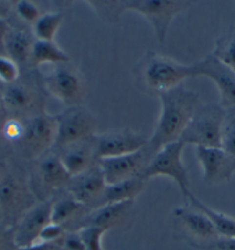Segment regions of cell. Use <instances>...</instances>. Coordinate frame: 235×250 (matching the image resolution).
I'll return each mask as SVG.
<instances>
[{
  "label": "cell",
  "instance_id": "6da1fadb",
  "mask_svg": "<svg viewBox=\"0 0 235 250\" xmlns=\"http://www.w3.org/2000/svg\"><path fill=\"white\" fill-rule=\"evenodd\" d=\"M160 113L152 136L149 140L150 148L157 152L166 144L180 140L192 114L198 106L199 95L179 85L158 96Z\"/></svg>",
  "mask_w": 235,
  "mask_h": 250
},
{
  "label": "cell",
  "instance_id": "7a4b0ae2",
  "mask_svg": "<svg viewBox=\"0 0 235 250\" xmlns=\"http://www.w3.org/2000/svg\"><path fill=\"white\" fill-rule=\"evenodd\" d=\"M136 84L151 95H162L181 85L188 78H194L192 65H182L169 57L148 51L134 68Z\"/></svg>",
  "mask_w": 235,
  "mask_h": 250
},
{
  "label": "cell",
  "instance_id": "3957f363",
  "mask_svg": "<svg viewBox=\"0 0 235 250\" xmlns=\"http://www.w3.org/2000/svg\"><path fill=\"white\" fill-rule=\"evenodd\" d=\"M225 115L226 110L220 104L199 103L179 141L196 148H221Z\"/></svg>",
  "mask_w": 235,
  "mask_h": 250
},
{
  "label": "cell",
  "instance_id": "277c9868",
  "mask_svg": "<svg viewBox=\"0 0 235 250\" xmlns=\"http://www.w3.org/2000/svg\"><path fill=\"white\" fill-rule=\"evenodd\" d=\"M46 95L41 74H34L27 80H20L2 89L4 107L25 120L34 115L44 113ZM17 117V118H18Z\"/></svg>",
  "mask_w": 235,
  "mask_h": 250
},
{
  "label": "cell",
  "instance_id": "5b68a950",
  "mask_svg": "<svg viewBox=\"0 0 235 250\" xmlns=\"http://www.w3.org/2000/svg\"><path fill=\"white\" fill-rule=\"evenodd\" d=\"M192 5L185 0H121L122 12L141 14L152 27L160 44L166 41L171 23L175 17Z\"/></svg>",
  "mask_w": 235,
  "mask_h": 250
},
{
  "label": "cell",
  "instance_id": "8992f818",
  "mask_svg": "<svg viewBox=\"0 0 235 250\" xmlns=\"http://www.w3.org/2000/svg\"><path fill=\"white\" fill-rule=\"evenodd\" d=\"M72 176L68 174L59 158V155L53 150L35 159V167L31 176V191L37 200H51V195L56 191L66 190Z\"/></svg>",
  "mask_w": 235,
  "mask_h": 250
},
{
  "label": "cell",
  "instance_id": "52a82bcc",
  "mask_svg": "<svg viewBox=\"0 0 235 250\" xmlns=\"http://www.w3.org/2000/svg\"><path fill=\"white\" fill-rule=\"evenodd\" d=\"M45 91L53 96L67 107L80 106L85 97V79L72 63L53 66L47 74L42 75Z\"/></svg>",
  "mask_w": 235,
  "mask_h": 250
},
{
  "label": "cell",
  "instance_id": "ba28073f",
  "mask_svg": "<svg viewBox=\"0 0 235 250\" xmlns=\"http://www.w3.org/2000/svg\"><path fill=\"white\" fill-rule=\"evenodd\" d=\"M183 148L185 144L180 141L164 146L156 152L149 165L144 168L138 178L147 182L156 176H167L178 185L182 195L187 198L191 194V190L188 174L182 162Z\"/></svg>",
  "mask_w": 235,
  "mask_h": 250
},
{
  "label": "cell",
  "instance_id": "9c48e42d",
  "mask_svg": "<svg viewBox=\"0 0 235 250\" xmlns=\"http://www.w3.org/2000/svg\"><path fill=\"white\" fill-rule=\"evenodd\" d=\"M54 119L57 121V137L53 151L95 135L97 120L95 115L82 105L67 107L61 113L54 115Z\"/></svg>",
  "mask_w": 235,
  "mask_h": 250
},
{
  "label": "cell",
  "instance_id": "30bf717a",
  "mask_svg": "<svg viewBox=\"0 0 235 250\" xmlns=\"http://www.w3.org/2000/svg\"><path fill=\"white\" fill-rule=\"evenodd\" d=\"M24 124V135L19 143L25 156L37 159L53 149L57 137V121L54 115L44 112L29 118Z\"/></svg>",
  "mask_w": 235,
  "mask_h": 250
},
{
  "label": "cell",
  "instance_id": "8fae6325",
  "mask_svg": "<svg viewBox=\"0 0 235 250\" xmlns=\"http://www.w3.org/2000/svg\"><path fill=\"white\" fill-rule=\"evenodd\" d=\"M156 152L148 143L144 148L129 155L98 159V166L104 175L106 185H113L140 176Z\"/></svg>",
  "mask_w": 235,
  "mask_h": 250
},
{
  "label": "cell",
  "instance_id": "7c38bea8",
  "mask_svg": "<svg viewBox=\"0 0 235 250\" xmlns=\"http://www.w3.org/2000/svg\"><path fill=\"white\" fill-rule=\"evenodd\" d=\"M192 74L194 78L204 76L214 83L220 96L219 104L225 110L235 107V70L210 53L192 63Z\"/></svg>",
  "mask_w": 235,
  "mask_h": 250
},
{
  "label": "cell",
  "instance_id": "4fadbf2b",
  "mask_svg": "<svg viewBox=\"0 0 235 250\" xmlns=\"http://www.w3.org/2000/svg\"><path fill=\"white\" fill-rule=\"evenodd\" d=\"M149 140L144 134L136 133L129 128L95 134L96 157L102 159L129 155L148 146Z\"/></svg>",
  "mask_w": 235,
  "mask_h": 250
},
{
  "label": "cell",
  "instance_id": "5bb4252c",
  "mask_svg": "<svg viewBox=\"0 0 235 250\" xmlns=\"http://www.w3.org/2000/svg\"><path fill=\"white\" fill-rule=\"evenodd\" d=\"M135 201L120 202V203L105 204L89 211L81 219L76 222L70 230H77L82 227L96 226L109 229H126L134 219Z\"/></svg>",
  "mask_w": 235,
  "mask_h": 250
},
{
  "label": "cell",
  "instance_id": "9a60e30c",
  "mask_svg": "<svg viewBox=\"0 0 235 250\" xmlns=\"http://www.w3.org/2000/svg\"><path fill=\"white\" fill-rule=\"evenodd\" d=\"M53 200L38 202L20 217L13 229V240L18 249L38 242L42 229L51 223Z\"/></svg>",
  "mask_w": 235,
  "mask_h": 250
},
{
  "label": "cell",
  "instance_id": "2e32d148",
  "mask_svg": "<svg viewBox=\"0 0 235 250\" xmlns=\"http://www.w3.org/2000/svg\"><path fill=\"white\" fill-rule=\"evenodd\" d=\"M105 188L106 182L104 175L97 162V164L88 171L72 178L66 190L79 203L85 205L86 209L91 211L101 207Z\"/></svg>",
  "mask_w": 235,
  "mask_h": 250
},
{
  "label": "cell",
  "instance_id": "e0dca14e",
  "mask_svg": "<svg viewBox=\"0 0 235 250\" xmlns=\"http://www.w3.org/2000/svg\"><path fill=\"white\" fill-rule=\"evenodd\" d=\"M203 169V180L209 186L226 184L235 173V159L221 148H196Z\"/></svg>",
  "mask_w": 235,
  "mask_h": 250
},
{
  "label": "cell",
  "instance_id": "ac0fdd59",
  "mask_svg": "<svg viewBox=\"0 0 235 250\" xmlns=\"http://www.w3.org/2000/svg\"><path fill=\"white\" fill-rule=\"evenodd\" d=\"M35 195L29 186L13 175L0 178V203L6 212L17 214L18 220L25 211L36 204Z\"/></svg>",
  "mask_w": 235,
  "mask_h": 250
},
{
  "label": "cell",
  "instance_id": "d6986e66",
  "mask_svg": "<svg viewBox=\"0 0 235 250\" xmlns=\"http://www.w3.org/2000/svg\"><path fill=\"white\" fill-rule=\"evenodd\" d=\"M173 216L183 232L194 239L191 242L203 243L219 238L211 220L202 211L195 209L194 207L176 208L173 210Z\"/></svg>",
  "mask_w": 235,
  "mask_h": 250
},
{
  "label": "cell",
  "instance_id": "ffe728a7",
  "mask_svg": "<svg viewBox=\"0 0 235 250\" xmlns=\"http://www.w3.org/2000/svg\"><path fill=\"white\" fill-rule=\"evenodd\" d=\"M68 174L74 176L88 171L97 164L95 135L56 151Z\"/></svg>",
  "mask_w": 235,
  "mask_h": 250
},
{
  "label": "cell",
  "instance_id": "44dd1931",
  "mask_svg": "<svg viewBox=\"0 0 235 250\" xmlns=\"http://www.w3.org/2000/svg\"><path fill=\"white\" fill-rule=\"evenodd\" d=\"M33 31L24 28L9 27L5 38V53L20 65H28L35 43Z\"/></svg>",
  "mask_w": 235,
  "mask_h": 250
},
{
  "label": "cell",
  "instance_id": "7402d4cb",
  "mask_svg": "<svg viewBox=\"0 0 235 250\" xmlns=\"http://www.w3.org/2000/svg\"><path fill=\"white\" fill-rule=\"evenodd\" d=\"M89 211L67 191L66 195L53 200L51 222L64 226L66 230H70L77 220L81 219Z\"/></svg>",
  "mask_w": 235,
  "mask_h": 250
},
{
  "label": "cell",
  "instance_id": "603a6c76",
  "mask_svg": "<svg viewBox=\"0 0 235 250\" xmlns=\"http://www.w3.org/2000/svg\"><path fill=\"white\" fill-rule=\"evenodd\" d=\"M70 57L65 51H63L56 43L49 41H35L33 51L28 66L33 69L40 68L43 65H60V63H69Z\"/></svg>",
  "mask_w": 235,
  "mask_h": 250
},
{
  "label": "cell",
  "instance_id": "cb8c5ba5",
  "mask_svg": "<svg viewBox=\"0 0 235 250\" xmlns=\"http://www.w3.org/2000/svg\"><path fill=\"white\" fill-rule=\"evenodd\" d=\"M144 189H146V181H143L138 176L118 182V184L106 185L101 207L105 204L135 201L143 193Z\"/></svg>",
  "mask_w": 235,
  "mask_h": 250
},
{
  "label": "cell",
  "instance_id": "d4e9b609",
  "mask_svg": "<svg viewBox=\"0 0 235 250\" xmlns=\"http://www.w3.org/2000/svg\"><path fill=\"white\" fill-rule=\"evenodd\" d=\"M187 200L191 202L192 207L202 211L211 220L219 236H221V238H235V218L211 209L210 207L203 203L192 193L187 196Z\"/></svg>",
  "mask_w": 235,
  "mask_h": 250
},
{
  "label": "cell",
  "instance_id": "484cf974",
  "mask_svg": "<svg viewBox=\"0 0 235 250\" xmlns=\"http://www.w3.org/2000/svg\"><path fill=\"white\" fill-rule=\"evenodd\" d=\"M64 21V13L45 12L33 24L31 31L35 40L53 42Z\"/></svg>",
  "mask_w": 235,
  "mask_h": 250
},
{
  "label": "cell",
  "instance_id": "4316f807",
  "mask_svg": "<svg viewBox=\"0 0 235 250\" xmlns=\"http://www.w3.org/2000/svg\"><path fill=\"white\" fill-rule=\"evenodd\" d=\"M212 54L221 62L235 70V28L215 41Z\"/></svg>",
  "mask_w": 235,
  "mask_h": 250
},
{
  "label": "cell",
  "instance_id": "83f0119b",
  "mask_svg": "<svg viewBox=\"0 0 235 250\" xmlns=\"http://www.w3.org/2000/svg\"><path fill=\"white\" fill-rule=\"evenodd\" d=\"M221 149L235 159V107L226 110L221 131Z\"/></svg>",
  "mask_w": 235,
  "mask_h": 250
},
{
  "label": "cell",
  "instance_id": "f1b7e54d",
  "mask_svg": "<svg viewBox=\"0 0 235 250\" xmlns=\"http://www.w3.org/2000/svg\"><path fill=\"white\" fill-rule=\"evenodd\" d=\"M85 243V250H104L103 249V236L107 230L101 227L86 226L77 229Z\"/></svg>",
  "mask_w": 235,
  "mask_h": 250
},
{
  "label": "cell",
  "instance_id": "f546056e",
  "mask_svg": "<svg viewBox=\"0 0 235 250\" xmlns=\"http://www.w3.org/2000/svg\"><path fill=\"white\" fill-rule=\"evenodd\" d=\"M14 11L15 14L18 15V18L20 19L21 21L31 25H33L35 22L38 20V18L42 15L38 6L36 4H34V2L28 1V0H20V1L15 2Z\"/></svg>",
  "mask_w": 235,
  "mask_h": 250
},
{
  "label": "cell",
  "instance_id": "4dcf8cb0",
  "mask_svg": "<svg viewBox=\"0 0 235 250\" xmlns=\"http://www.w3.org/2000/svg\"><path fill=\"white\" fill-rule=\"evenodd\" d=\"M20 78V67L7 56H0V82L11 84Z\"/></svg>",
  "mask_w": 235,
  "mask_h": 250
},
{
  "label": "cell",
  "instance_id": "1f68e13d",
  "mask_svg": "<svg viewBox=\"0 0 235 250\" xmlns=\"http://www.w3.org/2000/svg\"><path fill=\"white\" fill-rule=\"evenodd\" d=\"M25 124L20 118H11L6 120L4 126H2V135L9 142L19 143L24 135Z\"/></svg>",
  "mask_w": 235,
  "mask_h": 250
},
{
  "label": "cell",
  "instance_id": "d6a6232c",
  "mask_svg": "<svg viewBox=\"0 0 235 250\" xmlns=\"http://www.w3.org/2000/svg\"><path fill=\"white\" fill-rule=\"evenodd\" d=\"M65 227L51 222L42 229L40 238H38V242L49 243V245H57V243L61 240V238L65 235Z\"/></svg>",
  "mask_w": 235,
  "mask_h": 250
},
{
  "label": "cell",
  "instance_id": "836d02e7",
  "mask_svg": "<svg viewBox=\"0 0 235 250\" xmlns=\"http://www.w3.org/2000/svg\"><path fill=\"white\" fill-rule=\"evenodd\" d=\"M196 250H235V238H221L212 240L209 242L196 243L189 242Z\"/></svg>",
  "mask_w": 235,
  "mask_h": 250
},
{
  "label": "cell",
  "instance_id": "e575fe53",
  "mask_svg": "<svg viewBox=\"0 0 235 250\" xmlns=\"http://www.w3.org/2000/svg\"><path fill=\"white\" fill-rule=\"evenodd\" d=\"M56 246L59 247L60 250H85V243L77 230H66L65 235Z\"/></svg>",
  "mask_w": 235,
  "mask_h": 250
},
{
  "label": "cell",
  "instance_id": "d590c367",
  "mask_svg": "<svg viewBox=\"0 0 235 250\" xmlns=\"http://www.w3.org/2000/svg\"><path fill=\"white\" fill-rule=\"evenodd\" d=\"M9 245H14V240H13V230L8 232L7 229H0V250H7V247Z\"/></svg>",
  "mask_w": 235,
  "mask_h": 250
},
{
  "label": "cell",
  "instance_id": "8d00e7d4",
  "mask_svg": "<svg viewBox=\"0 0 235 250\" xmlns=\"http://www.w3.org/2000/svg\"><path fill=\"white\" fill-rule=\"evenodd\" d=\"M9 27L11 25L8 24V22L6 20H2L0 19V56H6L5 53V38L6 35H7Z\"/></svg>",
  "mask_w": 235,
  "mask_h": 250
},
{
  "label": "cell",
  "instance_id": "74e56055",
  "mask_svg": "<svg viewBox=\"0 0 235 250\" xmlns=\"http://www.w3.org/2000/svg\"><path fill=\"white\" fill-rule=\"evenodd\" d=\"M11 11H12L11 4L7 1H2V0H0V19L7 21L9 15H11Z\"/></svg>",
  "mask_w": 235,
  "mask_h": 250
},
{
  "label": "cell",
  "instance_id": "f35d334b",
  "mask_svg": "<svg viewBox=\"0 0 235 250\" xmlns=\"http://www.w3.org/2000/svg\"><path fill=\"white\" fill-rule=\"evenodd\" d=\"M53 245H49V243L44 242H36L34 245L24 247V248H20L18 250H52Z\"/></svg>",
  "mask_w": 235,
  "mask_h": 250
},
{
  "label": "cell",
  "instance_id": "ab89813d",
  "mask_svg": "<svg viewBox=\"0 0 235 250\" xmlns=\"http://www.w3.org/2000/svg\"><path fill=\"white\" fill-rule=\"evenodd\" d=\"M2 218H4V210H2V207H1V203H0V223H1Z\"/></svg>",
  "mask_w": 235,
  "mask_h": 250
},
{
  "label": "cell",
  "instance_id": "60d3db41",
  "mask_svg": "<svg viewBox=\"0 0 235 250\" xmlns=\"http://www.w3.org/2000/svg\"><path fill=\"white\" fill-rule=\"evenodd\" d=\"M4 106V104H2V90L0 91V108Z\"/></svg>",
  "mask_w": 235,
  "mask_h": 250
}]
</instances>
